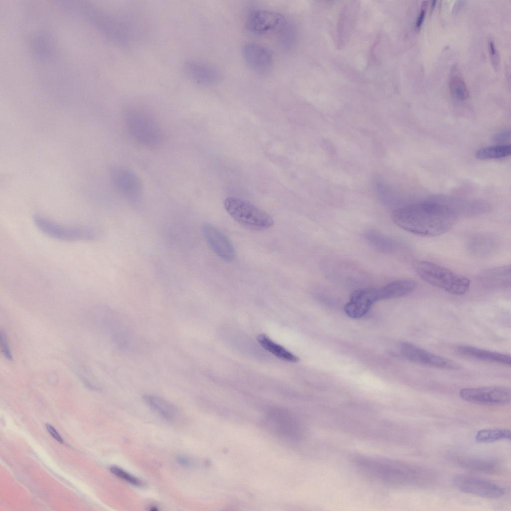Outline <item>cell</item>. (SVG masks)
<instances>
[{
	"label": "cell",
	"mask_w": 511,
	"mask_h": 511,
	"mask_svg": "<svg viewBox=\"0 0 511 511\" xmlns=\"http://www.w3.org/2000/svg\"><path fill=\"white\" fill-rule=\"evenodd\" d=\"M457 218L448 207L434 199L400 207L392 213V219L397 226L425 237L446 233L454 226Z\"/></svg>",
	"instance_id": "6da1fadb"
},
{
	"label": "cell",
	"mask_w": 511,
	"mask_h": 511,
	"mask_svg": "<svg viewBox=\"0 0 511 511\" xmlns=\"http://www.w3.org/2000/svg\"><path fill=\"white\" fill-rule=\"evenodd\" d=\"M355 459L357 466L366 475L391 485H421L431 478L429 471L411 464L365 456Z\"/></svg>",
	"instance_id": "7a4b0ae2"
},
{
	"label": "cell",
	"mask_w": 511,
	"mask_h": 511,
	"mask_svg": "<svg viewBox=\"0 0 511 511\" xmlns=\"http://www.w3.org/2000/svg\"><path fill=\"white\" fill-rule=\"evenodd\" d=\"M413 267L422 280L450 294L463 295L469 288L468 278L434 263L415 261Z\"/></svg>",
	"instance_id": "3957f363"
},
{
	"label": "cell",
	"mask_w": 511,
	"mask_h": 511,
	"mask_svg": "<svg viewBox=\"0 0 511 511\" xmlns=\"http://www.w3.org/2000/svg\"><path fill=\"white\" fill-rule=\"evenodd\" d=\"M81 6L87 18L109 39L122 45H128L132 41L134 32L127 19L93 8L88 4Z\"/></svg>",
	"instance_id": "277c9868"
},
{
	"label": "cell",
	"mask_w": 511,
	"mask_h": 511,
	"mask_svg": "<svg viewBox=\"0 0 511 511\" xmlns=\"http://www.w3.org/2000/svg\"><path fill=\"white\" fill-rule=\"evenodd\" d=\"M124 121L130 135L138 141L148 146L160 144L163 138L162 129L156 120L148 113L136 107H129L124 111Z\"/></svg>",
	"instance_id": "5b68a950"
},
{
	"label": "cell",
	"mask_w": 511,
	"mask_h": 511,
	"mask_svg": "<svg viewBox=\"0 0 511 511\" xmlns=\"http://www.w3.org/2000/svg\"><path fill=\"white\" fill-rule=\"evenodd\" d=\"M224 204L227 213L234 220L248 228L263 230L274 224L269 214L245 200L230 197L225 200Z\"/></svg>",
	"instance_id": "8992f818"
},
{
	"label": "cell",
	"mask_w": 511,
	"mask_h": 511,
	"mask_svg": "<svg viewBox=\"0 0 511 511\" xmlns=\"http://www.w3.org/2000/svg\"><path fill=\"white\" fill-rule=\"evenodd\" d=\"M261 424L271 435L286 441L298 440L305 432L303 423L298 417L283 409L268 411L262 417Z\"/></svg>",
	"instance_id": "52a82bcc"
},
{
	"label": "cell",
	"mask_w": 511,
	"mask_h": 511,
	"mask_svg": "<svg viewBox=\"0 0 511 511\" xmlns=\"http://www.w3.org/2000/svg\"><path fill=\"white\" fill-rule=\"evenodd\" d=\"M33 221L40 231L57 240L66 241H92L97 236L93 228L86 226L63 225L39 215H35Z\"/></svg>",
	"instance_id": "ba28073f"
},
{
	"label": "cell",
	"mask_w": 511,
	"mask_h": 511,
	"mask_svg": "<svg viewBox=\"0 0 511 511\" xmlns=\"http://www.w3.org/2000/svg\"><path fill=\"white\" fill-rule=\"evenodd\" d=\"M459 393L463 400L480 405H504L511 400L510 390L500 386L463 388Z\"/></svg>",
	"instance_id": "9c48e42d"
},
{
	"label": "cell",
	"mask_w": 511,
	"mask_h": 511,
	"mask_svg": "<svg viewBox=\"0 0 511 511\" xmlns=\"http://www.w3.org/2000/svg\"><path fill=\"white\" fill-rule=\"evenodd\" d=\"M453 483L461 492L482 498L498 499L504 494V491L501 486L479 477L457 475L454 477Z\"/></svg>",
	"instance_id": "30bf717a"
},
{
	"label": "cell",
	"mask_w": 511,
	"mask_h": 511,
	"mask_svg": "<svg viewBox=\"0 0 511 511\" xmlns=\"http://www.w3.org/2000/svg\"><path fill=\"white\" fill-rule=\"evenodd\" d=\"M400 351L406 359L417 364L450 370H457L460 368L459 364L452 360L408 342H403L400 344Z\"/></svg>",
	"instance_id": "8fae6325"
},
{
	"label": "cell",
	"mask_w": 511,
	"mask_h": 511,
	"mask_svg": "<svg viewBox=\"0 0 511 511\" xmlns=\"http://www.w3.org/2000/svg\"><path fill=\"white\" fill-rule=\"evenodd\" d=\"M110 175L114 186L123 196L132 201L141 197L142 183L133 171L125 167H116L111 169Z\"/></svg>",
	"instance_id": "7c38bea8"
},
{
	"label": "cell",
	"mask_w": 511,
	"mask_h": 511,
	"mask_svg": "<svg viewBox=\"0 0 511 511\" xmlns=\"http://www.w3.org/2000/svg\"><path fill=\"white\" fill-rule=\"evenodd\" d=\"M285 23V19L282 14L267 10L252 11L248 15L246 22L248 30L256 34L280 30Z\"/></svg>",
	"instance_id": "4fadbf2b"
},
{
	"label": "cell",
	"mask_w": 511,
	"mask_h": 511,
	"mask_svg": "<svg viewBox=\"0 0 511 511\" xmlns=\"http://www.w3.org/2000/svg\"><path fill=\"white\" fill-rule=\"evenodd\" d=\"M380 288H367L354 291L344 306L346 314L358 319L363 317L376 302L382 300Z\"/></svg>",
	"instance_id": "5bb4252c"
},
{
	"label": "cell",
	"mask_w": 511,
	"mask_h": 511,
	"mask_svg": "<svg viewBox=\"0 0 511 511\" xmlns=\"http://www.w3.org/2000/svg\"><path fill=\"white\" fill-rule=\"evenodd\" d=\"M203 232L207 243L220 258L227 262L235 259V251L232 243L219 229L206 223L203 227Z\"/></svg>",
	"instance_id": "9a60e30c"
},
{
	"label": "cell",
	"mask_w": 511,
	"mask_h": 511,
	"mask_svg": "<svg viewBox=\"0 0 511 511\" xmlns=\"http://www.w3.org/2000/svg\"><path fill=\"white\" fill-rule=\"evenodd\" d=\"M242 53L248 65L257 72H267L272 66V53L268 48L261 45L247 43L243 47Z\"/></svg>",
	"instance_id": "2e32d148"
},
{
	"label": "cell",
	"mask_w": 511,
	"mask_h": 511,
	"mask_svg": "<svg viewBox=\"0 0 511 511\" xmlns=\"http://www.w3.org/2000/svg\"><path fill=\"white\" fill-rule=\"evenodd\" d=\"M434 199L448 207L458 217L475 216L488 212L490 206L487 202L480 200H466L440 197Z\"/></svg>",
	"instance_id": "e0dca14e"
},
{
	"label": "cell",
	"mask_w": 511,
	"mask_h": 511,
	"mask_svg": "<svg viewBox=\"0 0 511 511\" xmlns=\"http://www.w3.org/2000/svg\"><path fill=\"white\" fill-rule=\"evenodd\" d=\"M186 75L197 83L211 85L220 80V73L212 65L197 60L186 61L183 65Z\"/></svg>",
	"instance_id": "ac0fdd59"
},
{
	"label": "cell",
	"mask_w": 511,
	"mask_h": 511,
	"mask_svg": "<svg viewBox=\"0 0 511 511\" xmlns=\"http://www.w3.org/2000/svg\"><path fill=\"white\" fill-rule=\"evenodd\" d=\"M478 280L488 289L507 288L511 285V267L506 265L487 269L479 275Z\"/></svg>",
	"instance_id": "d6986e66"
},
{
	"label": "cell",
	"mask_w": 511,
	"mask_h": 511,
	"mask_svg": "<svg viewBox=\"0 0 511 511\" xmlns=\"http://www.w3.org/2000/svg\"><path fill=\"white\" fill-rule=\"evenodd\" d=\"M457 352L472 359L510 366L511 356L508 354L484 350L477 347L462 345L457 348Z\"/></svg>",
	"instance_id": "ffe728a7"
},
{
	"label": "cell",
	"mask_w": 511,
	"mask_h": 511,
	"mask_svg": "<svg viewBox=\"0 0 511 511\" xmlns=\"http://www.w3.org/2000/svg\"><path fill=\"white\" fill-rule=\"evenodd\" d=\"M453 460L459 466L475 472L493 474L500 469L498 463L492 459L459 455L454 457Z\"/></svg>",
	"instance_id": "44dd1931"
},
{
	"label": "cell",
	"mask_w": 511,
	"mask_h": 511,
	"mask_svg": "<svg viewBox=\"0 0 511 511\" xmlns=\"http://www.w3.org/2000/svg\"><path fill=\"white\" fill-rule=\"evenodd\" d=\"M467 247L473 255L485 257L492 255L496 252L498 243L496 240L490 235L478 234L469 239Z\"/></svg>",
	"instance_id": "7402d4cb"
},
{
	"label": "cell",
	"mask_w": 511,
	"mask_h": 511,
	"mask_svg": "<svg viewBox=\"0 0 511 511\" xmlns=\"http://www.w3.org/2000/svg\"><path fill=\"white\" fill-rule=\"evenodd\" d=\"M143 399L152 410L165 420L171 422L176 418V407L165 399L151 394L144 395Z\"/></svg>",
	"instance_id": "603a6c76"
},
{
	"label": "cell",
	"mask_w": 511,
	"mask_h": 511,
	"mask_svg": "<svg viewBox=\"0 0 511 511\" xmlns=\"http://www.w3.org/2000/svg\"><path fill=\"white\" fill-rule=\"evenodd\" d=\"M417 286V282L411 279L393 281L381 287L384 299L403 297L412 292Z\"/></svg>",
	"instance_id": "cb8c5ba5"
},
{
	"label": "cell",
	"mask_w": 511,
	"mask_h": 511,
	"mask_svg": "<svg viewBox=\"0 0 511 511\" xmlns=\"http://www.w3.org/2000/svg\"><path fill=\"white\" fill-rule=\"evenodd\" d=\"M257 340L261 346L278 358L290 362H296L299 358L282 346L275 343L266 335L258 336Z\"/></svg>",
	"instance_id": "d4e9b609"
},
{
	"label": "cell",
	"mask_w": 511,
	"mask_h": 511,
	"mask_svg": "<svg viewBox=\"0 0 511 511\" xmlns=\"http://www.w3.org/2000/svg\"><path fill=\"white\" fill-rule=\"evenodd\" d=\"M365 238L372 247L381 252H392L398 247L396 241L374 230L366 232Z\"/></svg>",
	"instance_id": "484cf974"
},
{
	"label": "cell",
	"mask_w": 511,
	"mask_h": 511,
	"mask_svg": "<svg viewBox=\"0 0 511 511\" xmlns=\"http://www.w3.org/2000/svg\"><path fill=\"white\" fill-rule=\"evenodd\" d=\"M449 87L451 95L456 99L463 101L468 98L469 93L468 87L455 66L452 68L451 72Z\"/></svg>",
	"instance_id": "4316f807"
},
{
	"label": "cell",
	"mask_w": 511,
	"mask_h": 511,
	"mask_svg": "<svg viewBox=\"0 0 511 511\" xmlns=\"http://www.w3.org/2000/svg\"><path fill=\"white\" fill-rule=\"evenodd\" d=\"M511 153V145L501 144L480 148L476 151L475 156L479 160H488L506 157Z\"/></svg>",
	"instance_id": "83f0119b"
},
{
	"label": "cell",
	"mask_w": 511,
	"mask_h": 511,
	"mask_svg": "<svg viewBox=\"0 0 511 511\" xmlns=\"http://www.w3.org/2000/svg\"><path fill=\"white\" fill-rule=\"evenodd\" d=\"M476 440L480 443L493 442L501 440H510L511 431L508 429H483L475 436Z\"/></svg>",
	"instance_id": "f1b7e54d"
},
{
	"label": "cell",
	"mask_w": 511,
	"mask_h": 511,
	"mask_svg": "<svg viewBox=\"0 0 511 511\" xmlns=\"http://www.w3.org/2000/svg\"><path fill=\"white\" fill-rule=\"evenodd\" d=\"M110 470L115 476L130 484L137 487H142L144 486V482L139 478L118 466H111Z\"/></svg>",
	"instance_id": "f546056e"
},
{
	"label": "cell",
	"mask_w": 511,
	"mask_h": 511,
	"mask_svg": "<svg viewBox=\"0 0 511 511\" xmlns=\"http://www.w3.org/2000/svg\"><path fill=\"white\" fill-rule=\"evenodd\" d=\"M7 341L5 334H4V333L1 332L0 343L2 351L5 357L7 359L11 360L12 359V356Z\"/></svg>",
	"instance_id": "4dcf8cb0"
},
{
	"label": "cell",
	"mask_w": 511,
	"mask_h": 511,
	"mask_svg": "<svg viewBox=\"0 0 511 511\" xmlns=\"http://www.w3.org/2000/svg\"><path fill=\"white\" fill-rule=\"evenodd\" d=\"M428 1H424L422 2L420 12L417 17L416 22V28L419 30L422 26L424 22L427 7Z\"/></svg>",
	"instance_id": "1f68e13d"
},
{
	"label": "cell",
	"mask_w": 511,
	"mask_h": 511,
	"mask_svg": "<svg viewBox=\"0 0 511 511\" xmlns=\"http://www.w3.org/2000/svg\"><path fill=\"white\" fill-rule=\"evenodd\" d=\"M489 54L492 63L495 67H497L499 63L498 54L494 42L490 40L488 42Z\"/></svg>",
	"instance_id": "d6a6232c"
},
{
	"label": "cell",
	"mask_w": 511,
	"mask_h": 511,
	"mask_svg": "<svg viewBox=\"0 0 511 511\" xmlns=\"http://www.w3.org/2000/svg\"><path fill=\"white\" fill-rule=\"evenodd\" d=\"M511 132L510 130H506L496 134L494 137V140L498 142H503L508 140L510 138Z\"/></svg>",
	"instance_id": "836d02e7"
},
{
	"label": "cell",
	"mask_w": 511,
	"mask_h": 511,
	"mask_svg": "<svg viewBox=\"0 0 511 511\" xmlns=\"http://www.w3.org/2000/svg\"><path fill=\"white\" fill-rule=\"evenodd\" d=\"M46 428L47 431H48V432L50 433V434L56 441H57L58 442H59L60 443H61V444H62L63 443V440L62 437H61L60 434L57 432L56 430L52 425H51L50 424L47 423V424H46Z\"/></svg>",
	"instance_id": "e575fe53"
},
{
	"label": "cell",
	"mask_w": 511,
	"mask_h": 511,
	"mask_svg": "<svg viewBox=\"0 0 511 511\" xmlns=\"http://www.w3.org/2000/svg\"><path fill=\"white\" fill-rule=\"evenodd\" d=\"M176 460L179 464L185 467H190L193 465L192 460L187 456H178Z\"/></svg>",
	"instance_id": "d590c367"
}]
</instances>
